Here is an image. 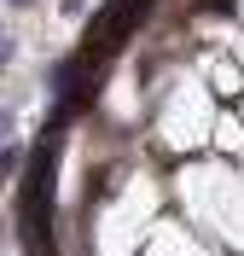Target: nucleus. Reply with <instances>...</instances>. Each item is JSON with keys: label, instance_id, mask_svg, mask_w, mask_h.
Segmentation results:
<instances>
[{"label": "nucleus", "instance_id": "1", "mask_svg": "<svg viewBox=\"0 0 244 256\" xmlns=\"http://www.w3.org/2000/svg\"><path fill=\"white\" fill-rule=\"evenodd\" d=\"M146 6H151V0H105V6H99V18L87 24V47H81V52L111 64V52L122 47V41L134 35V24L146 18Z\"/></svg>", "mask_w": 244, "mask_h": 256}, {"label": "nucleus", "instance_id": "2", "mask_svg": "<svg viewBox=\"0 0 244 256\" xmlns=\"http://www.w3.org/2000/svg\"><path fill=\"white\" fill-rule=\"evenodd\" d=\"M0 169H6V175H17V169H23V146H6V158H0Z\"/></svg>", "mask_w": 244, "mask_h": 256}, {"label": "nucleus", "instance_id": "3", "mask_svg": "<svg viewBox=\"0 0 244 256\" xmlns=\"http://www.w3.org/2000/svg\"><path fill=\"white\" fill-rule=\"evenodd\" d=\"M6 6H12V12H29V6H35V0H6Z\"/></svg>", "mask_w": 244, "mask_h": 256}, {"label": "nucleus", "instance_id": "4", "mask_svg": "<svg viewBox=\"0 0 244 256\" xmlns=\"http://www.w3.org/2000/svg\"><path fill=\"white\" fill-rule=\"evenodd\" d=\"M81 6H87V0H64V12H70V18H76V12H81Z\"/></svg>", "mask_w": 244, "mask_h": 256}]
</instances>
